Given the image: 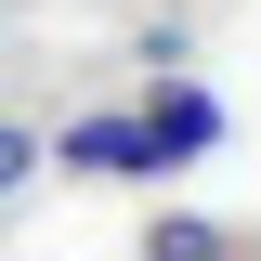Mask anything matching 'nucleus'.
Instances as JSON below:
<instances>
[{
  "mask_svg": "<svg viewBox=\"0 0 261 261\" xmlns=\"http://www.w3.org/2000/svg\"><path fill=\"white\" fill-rule=\"evenodd\" d=\"M130 130H144V170H196V157H222V92L209 79H157V92L130 105Z\"/></svg>",
  "mask_w": 261,
  "mask_h": 261,
  "instance_id": "1",
  "label": "nucleus"
},
{
  "mask_svg": "<svg viewBox=\"0 0 261 261\" xmlns=\"http://www.w3.org/2000/svg\"><path fill=\"white\" fill-rule=\"evenodd\" d=\"M39 157H53V170H79V183H157V170H144V130H130V105H105V118H65Z\"/></svg>",
  "mask_w": 261,
  "mask_h": 261,
  "instance_id": "2",
  "label": "nucleus"
},
{
  "mask_svg": "<svg viewBox=\"0 0 261 261\" xmlns=\"http://www.w3.org/2000/svg\"><path fill=\"white\" fill-rule=\"evenodd\" d=\"M235 248H248V235L209 222V209H157V222H144V261H235Z\"/></svg>",
  "mask_w": 261,
  "mask_h": 261,
  "instance_id": "3",
  "label": "nucleus"
},
{
  "mask_svg": "<svg viewBox=\"0 0 261 261\" xmlns=\"http://www.w3.org/2000/svg\"><path fill=\"white\" fill-rule=\"evenodd\" d=\"M27 170H39V130H27V118H0V196L27 183Z\"/></svg>",
  "mask_w": 261,
  "mask_h": 261,
  "instance_id": "4",
  "label": "nucleus"
}]
</instances>
